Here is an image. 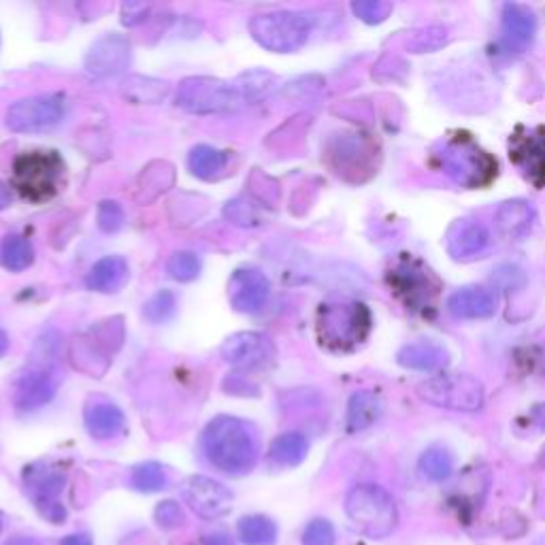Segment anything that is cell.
<instances>
[{
  "label": "cell",
  "instance_id": "1",
  "mask_svg": "<svg viewBox=\"0 0 545 545\" xmlns=\"http://www.w3.org/2000/svg\"><path fill=\"white\" fill-rule=\"evenodd\" d=\"M201 450L211 467L241 477L256 467L260 445L252 424L235 416H218L205 426Z\"/></svg>",
  "mask_w": 545,
  "mask_h": 545
},
{
  "label": "cell",
  "instance_id": "2",
  "mask_svg": "<svg viewBox=\"0 0 545 545\" xmlns=\"http://www.w3.org/2000/svg\"><path fill=\"white\" fill-rule=\"evenodd\" d=\"M371 311L365 303L328 301L316 311V337L328 352L348 354L360 348L371 333Z\"/></svg>",
  "mask_w": 545,
  "mask_h": 545
},
{
  "label": "cell",
  "instance_id": "3",
  "mask_svg": "<svg viewBox=\"0 0 545 545\" xmlns=\"http://www.w3.org/2000/svg\"><path fill=\"white\" fill-rule=\"evenodd\" d=\"M437 167L460 188H482L497 177V160L469 137L458 135L435 152Z\"/></svg>",
  "mask_w": 545,
  "mask_h": 545
},
{
  "label": "cell",
  "instance_id": "4",
  "mask_svg": "<svg viewBox=\"0 0 545 545\" xmlns=\"http://www.w3.org/2000/svg\"><path fill=\"white\" fill-rule=\"evenodd\" d=\"M345 511L358 531L373 539H386L399 524L394 499L375 484L356 486L345 499Z\"/></svg>",
  "mask_w": 545,
  "mask_h": 545
},
{
  "label": "cell",
  "instance_id": "5",
  "mask_svg": "<svg viewBox=\"0 0 545 545\" xmlns=\"http://www.w3.org/2000/svg\"><path fill=\"white\" fill-rule=\"evenodd\" d=\"M64 162L56 152H24L13 162V188L30 203H45L60 192Z\"/></svg>",
  "mask_w": 545,
  "mask_h": 545
},
{
  "label": "cell",
  "instance_id": "6",
  "mask_svg": "<svg viewBox=\"0 0 545 545\" xmlns=\"http://www.w3.org/2000/svg\"><path fill=\"white\" fill-rule=\"evenodd\" d=\"M313 20L307 13L271 11L260 13L250 22V32L258 45L275 54H292L307 43Z\"/></svg>",
  "mask_w": 545,
  "mask_h": 545
},
{
  "label": "cell",
  "instance_id": "7",
  "mask_svg": "<svg viewBox=\"0 0 545 545\" xmlns=\"http://www.w3.org/2000/svg\"><path fill=\"white\" fill-rule=\"evenodd\" d=\"M418 392L426 403L450 411L473 414L484 407V386L477 377L467 373H445L426 379L418 386Z\"/></svg>",
  "mask_w": 545,
  "mask_h": 545
},
{
  "label": "cell",
  "instance_id": "8",
  "mask_svg": "<svg viewBox=\"0 0 545 545\" xmlns=\"http://www.w3.org/2000/svg\"><path fill=\"white\" fill-rule=\"evenodd\" d=\"M243 103L237 86L213 77H188L177 90V105L190 113L211 115L235 111Z\"/></svg>",
  "mask_w": 545,
  "mask_h": 545
},
{
  "label": "cell",
  "instance_id": "9",
  "mask_svg": "<svg viewBox=\"0 0 545 545\" xmlns=\"http://www.w3.org/2000/svg\"><path fill=\"white\" fill-rule=\"evenodd\" d=\"M64 484H66L64 471L52 465H43V462L30 465L24 471V488L28 492V497L37 505L41 516H45L54 524H62L66 520V509L60 503V492Z\"/></svg>",
  "mask_w": 545,
  "mask_h": 545
},
{
  "label": "cell",
  "instance_id": "10",
  "mask_svg": "<svg viewBox=\"0 0 545 545\" xmlns=\"http://www.w3.org/2000/svg\"><path fill=\"white\" fill-rule=\"evenodd\" d=\"M390 286L401 296V301L407 305V309L414 311L431 307L439 292L437 279L433 277V273L414 258H405L396 264L390 271Z\"/></svg>",
  "mask_w": 545,
  "mask_h": 545
},
{
  "label": "cell",
  "instance_id": "11",
  "mask_svg": "<svg viewBox=\"0 0 545 545\" xmlns=\"http://www.w3.org/2000/svg\"><path fill=\"white\" fill-rule=\"evenodd\" d=\"M62 118L64 103L60 96H28L9 107L7 126L13 132H43L60 124Z\"/></svg>",
  "mask_w": 545,
  "mask_h": 545
},
{
  "label": "cell",
  "instance_id": "12",
  "mask_svg": "<svg viewBox=\"0 0 545 545\" xmlns=\"http://www.w3.org/2000/svg\"><path fill=\"white\" fill-rule=\"evenodd\" d=\"M220 352L230 367H235L239 371H254L273 362L275 345L267 335L245 330V333L230 335L224 341Z\"/></svg>",
  "mask_w": 545,
  "mask_h": 545
},
{
  "label": "cell",
  "instance_id": "13",
  "mask_svg": "<svg viewBox=\"0 0 545 545\" xmlns=\"http://www.w3.org/2000/svg\"><path fill=\"white\" fill-rule=\"evenodd\" d=\"M181 494H184V501L192 507V511L205 520L222 518L233 509V492L205 475H194L186 480Z\"/></svg>",
  "mask_w": 545,
  "mask_h": 545
},
{
  "label": "cell",
  "instance_id": "14",
  "mask_svg": "<svg viewBox=\"0 0 545 545\" xmlns=\"http://www.w3.org/2000/svg\"><path fill=\"white\" fill-rule=\"evenodd\" d=\"M271 296V282L256 267H243L230 275L228 301L239 313H258Z\"/></svg>",
  "mask_w": 545,
  "mask_h": 545
},
{
  "label": "cell",
  "instance_id": "15",
  "mask_svg": "<svg viewBox=\"0 0 545 545\" xmlns=\"http://www.w3.org/2000/svg\"><path fill=\"white\" fill-rule=\"evenodd\" d=\"M130 43L122 35H105L98 39L86 56V69L96 77H115L128 69Z\"/></svg>",
  "mask_w": 545,
  "mask_h": 545
},
{
  "label": "cell",
  "instance_id": "16",
  "mask_svg": "<svg viewBox=\"0 0 545 545\" xmlns=\"http://www.w3.org/2000/svg\"><path fill=\"white\" fill-rule=\"evenodd\" d=\"M118 326H113V322L111 326H96L86 337L77 339L73 348L75 367L90 373L92 377H101L107 371L113 354L111 345L105 341H109V333H113V328Z\"/></svg>",
  "mask_w": 545,
  "mask_h": 545
},
{
  "label": "cell",
  "instance_id": "17",
  "mask_svg": "<svg viewBox=\"0 0 545 545\" xmlns=\"http://www.w3.org/2000/svg\"><path fill=\"white\" fill-rule=\"evenodd\" d=\"M448 254L458 262L480 258L490 245V230L477 220H458L448 233Z\"/></svg>",
  "mask_w": 545,
  "mask_h": 545
},
{
  "label": "cell",
  "instance_id": "18",
  "mask_svg": "<svg viewBox=\"0 0 545 545\" xmlns=\"http://www.w3.org/2000/svg\"><path fill=\"white\" fill-rule=\"evenodd\" d=\"M511 158L522 169L524 177L535 186L545 184V135L528 132L524 137H514L509 143Z\"/></svg>",
  "mask_w": 545,
  "mask_h": 545
},
{
  "label": "cell",
  "instance_id": "19",
  "mask_svg": "<svg viewBox=\"0 0 545 545\" xmlns=\"http://www.w3.org/2000/svg\"><path fill=\"white\" fill-rule=\"evenodd\" d=\"M503 43L509 52H524L533 43L537 32L535 13L518 3H507L503 7Z\"/></svg>",
  "mask_w": 545,
  "mask_h": 545
},
{
  "label": "cell",
  "instance_id": "20",
  "mask_svg": "<svg viewBox=\"0 0 545 545\" xmlns=\"http://www.w3.org/2000/svg\"><path fill=\"white\" fill-rule=\"evenodd\" d=\"M56 396V379L49 371L37 369L28 371L20 377L18 386H15V407L20 411H37L45 407Z\"/></svg>",
  "mask_w": 545,
  "mask_h": 545
},
{
  "label": "cell",
  "instance_id": "21",
  "mask_svg": "<svg viewBox=\"0 0 545 545\" xmlns=\"http://www.w3.org/2000/svg\"><path fill=\"white\" fill-rule=\"evenodd\" d=\"M535 218L537 211L533 203L524 201V198H511V201L501 203L497 213H494L499 233L509 241H522L531 235Z\"/></svg>",
  "mask_w": 545,
  "mask_h": 545
},
{
  "label": "cell",
  "instance_id": "22",
  "mask_svg": "<svg viewBox=\"0 0 545 545\" xmlns=\"http://www.w3.org/2000/svg\"><path fill=\"white\" fill-rule=\"evenodd\" d=\"M396 362L409 371L435 373L450 365V354L435 341H416L403 345L401 352L396 354Z\"/></svg>",
  "mask_w": 545,
  "mask_h": 545
},
{
  "label": "cell",
  "instance_id": "23",
  "mask_svg": "<svg viewBox=\"0 0 545 545\" xmlns=\"http://www.w3.org/2000/svg\"><path fill=\"white\" fill-rule=\"evenodd\" d=\"M84 422L94 439H113L126 428L124 411L105 399H94L86 405Z\"/></svg>",
  "mask_w": 545,
  "mask_h": 545
},
{
  "label": "cell",
  "instance_id": "24",
  "mask_svg": "<svg viewBox=\"0 0 545 545\" xmlns=\"http://www.w3.org/2000/svg\"><path fill=\"white\" fill-rule=\"evenodd\" d=\"M448 311L458 320H486L497 313V299L484 288H462L448 299Z\"/></svg>",
  "mask_w": 545,
  "mask_h": 545
},
{
  "label": "cell",
  "instance_id": "25",
  "mask_svg": "<svg viewBox=\"0 0 545 545\" xmlns=\"http://www.w3.org/2000/svg\"><path fill=\"white\" fill-rule=\"evenodd\" d=\"M130 277L128 262L122 256H105L98 260L90 269L86 277L88 290L101 292V294H113L120 292Z\"/></svg>",
  "mask_w": 545,
  "mask_h": 545
},
{
  "label": "cell",
  "instance_id": "26",
  "mask_svg": "<svg viewBox=\"0 0 545 545\" xmlns=\"http://www.w3.org/2000/svg\"><path fill=\"white\" fill-rule=\"evenodd\" d=\"M330 156H333L337 169L356 171V169H367L369 167V160L373 156V150L360 135H341L333 143V152H330Z\"/></svg>",
  "mask_w": 545,
  "mask_h": 545
},
{
  "label": "cell",
  "instance_id": "27",
  "mask_svg": "<svg viewBox=\"0 0 545 545\" xmlns=\"http://www.w3.org/2000/svg\"><path fill=\"white\" fill-rule=\"evenodd\" d=\"M384 414V405L375 392H356L348 403V431L360 433L371 428Z\"/></svg>",
  "mask_w": 545,
  "mask_h": 545
},
{
  "label": "cell",
  "instance_id": "28",
  "mask_svg": "<svg viewBox=\"0 0 545 545\" xmlns=\"http://www.w3.org/2000/svg\"><path fill=\"white\" fill-rule=\"evenodd\" d=\"M309 454V441L301 433L279 435L269 448V458L277 467H299Z\"/></svg>",
  "mask_w": 545,
  "mask_h": 545
},
{
  "label": "cell",
  "instance_id": "29",
  "mask_svg": "<svg viewBox=\"0 0 545 545\" xmlns=\"http://www.w3.org/2000/svg\"><path fill=\"white\" fill-rule=\"evenodd\" d=\"M226 164H228L226 152H220L211 145H196L192 147V152L188 156V167L192 175L205 181L218 179L224 173Z\"/></svg>",
  "mask_w": 545,
  "mask_h": 545
},
{
  "label": "cell",
  "instance_id": "30",
  "mask_svg": "<svg viewBox=\"0 0 545 545\" xmlns=\"http://www.w3.org/2000/svg\"><path fill=\"white\" fill-rule=\"evenodd\" d=\"M32 260H35V250L26 237L22 235H7L3 241H0V264L5 269L20 273L28 269Z\"/></svg>",
  "mask_w": 545,
  "mask_h": 545
},
{
  "label": "cell",
  "instance_id": "31",
  "mask_svg": "<svg viewBox=\"0 0 545 545\" xmlns=\"http://www.w3.org/2000/svg\"><path fill=\"white\" fill-rule=\"evenodd\" d=\"M239 539L245 545H275L277 524L267 516H245L237 524Z\"/></svg>",
  "mask_w": 545,
  "mask_h": 545
},
{
  "label": "cell",
  "instance_id": "32",
  "mask_svg": "<svg viewBox=\"0 0 545 545\" xmlns=\"http://www.w3.org/2000/svg\"><path fill=\"white\" fill-rule=\"evenodd\" d=\"M418 469H420V473L426 477L428 482L441 484V482H445L452 475V471H454V458H452V454L448 450L435 445V448H428L420 456Z\"/></svg>",
  "mask_w": 545,
  "mask_h": 545
},
{
  "label": "cell",
  "instance_id": "33",
  "mask_svg": "<svg viewBox=\"0 0 545 545\" xmlns=\"http://www.w3.org/2000/svg\"><path fill=\"white\" fill-rule=\"evenodd\" d=\"M224 216L237 226H260L264 222V205L247 196H239L224 207Z\"/></svg>",
  "mask_w": 545,
  "mask_h": 545
},
{
  "label": "cell",
  "instance_id": "34",
  "mask_svg": "<svg viewBox=\"0 0 545 545\" xmlns=\"http://www.w3.org/2000/svg\"><path fill=\"white\" fill-rule=\"evenodd\" d=\"M130 482L139 492H160L169 486V477L160 462H143L132 469Z\"/></svg>",
  "mask_w": 545,
  "mask_h": 545
},
{
  "label": "cell",
  "instance_id": "35",
  "mask_svg": "<svg viewBox=\"0 0 545 545\" xmlns=\"http://www.w3.org/2000/svg\"><path fill=\"white\" fill-rule=\"evenodd\" d=\"M177 311V299L171 290L156 292L150 301L143 307V316L152 324H164L169 322Z\"/></svg>",
  "mask_w": 545,
  "mask_h": 545
},
{
  "label": "cell",
  "instance_id": "36",
  "mask_svg": "<svg viewBox=\"0 0 545 545\" xmlns=\"http://www.w3.org/2000/svg\"><path fill=\"white\" fill-rule=\"evenodd\" d=\"M167 273L175 282L188 284L201 275V260L192 252H175L167 262Z\"/></svg>",
  "mask_w": 545,
  "mask_h": 545
},
{
  "label": "cell",
  "instance_id": "37",
  "mask_svg": "<svg viewBox=\"0 0 545 545\" xmlns=\"http://www.w3.org/2000/svg\"><path fill=\"white\" fill-rule=\"evenodd\" d=\"M445 43H448V30L443 26H428L416 32V35L407 41V49L414 54H426L437 52Z\"/></svg>",
  "mask_w": 545,
  "mask_h": 545
},
{
  "label": "cell",
  "instance_id": "38",
  "mask_svg": "<svg viewBox=\"0 0 545 545\" xmlns=\"http://www.w3.org/2000/svg\"><path fill=\"white\" fill-rule=\"evenodd\" d=\"M352 11L365 24H382L390 15L392 5L384 3V0H358L352 5Z\"/></svg>",
  "mask_w": 545,
  "mask_h": 545
},
{
  "label": "cell",
  "instance_id": "39",
  "mask_svg": "<svg viewBox=\"0 0 545 545\" xmlns=\"http://www.w3.org/2000/svg\"><path fill=\"white\" fill-rule=\"evenodd\" d=\"M124 226V209L115 201H103L98 205V228L103 233H118Z\"/></svg>",
  "mask_w": 545,
  "mask_h": 545
},
{
  "label": "cell",
  "instance_id": "40",
  "mask_svg": "<svg viewBox=\"0 0 545 545\" xmlns=\"http://www.w3.org/2000/svg\"><path fill=\"white\" fill-rule=\"evenodd\" d=\"M303 545H335V528L328 520H311L303 533Z\"/></svg>",
  "mask_w": 545,
  "mask_h": 545
},
{
  "label": "cell",
  "instance_id": "41",
  "mask_svg": "<svg viewBox=\"0 0 545 545\" xmlns=\"http://www.w3.org/2000/svg\"><path fill=\"white\" fill-rule=\"evenodd\" d=\"M156 520L162 528H177L179 524H184L186 518L175 501H164L156 507Z\"/></svg>",
  "mask_w": 545,
  "mask_h": 545
},
{
  "label": "cell",
  "instance_id": "42",
  "mask_svg": "<svg viewBox=\"0 0 545 545\" xmlns=\"http://www.w3.org/2000/svg\"><path fill=\"white\" fill-rule=\"evenodd\" d=\"M124 18L122 22L126 26H135V24H141L145 20L147 15V7L145 5H124Z\"/></svg>",
  "mask_w": 545,
  "mask_h": 545
},
{
  "label": "cell",
  "instance_id": "43",
  "mask_svg": "<svg viewBox=\"0 0 545 545\" xmlns=\"http://www.w3.org/2000/svg\"><path fill=\"white\" fill-rule=\"evenodd\" d=\"M201 545H235V541L230 539V535L218 531V533H209L203 537Z\"/></svg>",
  "mask_w": 545,
  "mask_h": 545
},
{
  "label": "cell",
  "instance_id": "44",
  "mask_svg": "<svg viewBox=\"0 0 545 545\" xmlns=\"http://www.w3.org/2000/svg\"><path fill=\"white\" fill-rule=\"evenodd\" d=\"M62 545H94L90 535L86 533H79V535H69V537H64L62 539Z\"/></svg>",
  "mask_w": 545,
  "mask_h": 545
},
{
  "label": "cell",
  "instance_id": "45",
  "mask_svg": "<svg viewBox=\"0 0 545 545\" xmlns=\"http://www.w3.org/2000/svg\"><path fill=\"white\" fill-rule=\"evenodd\" d=\"M531 418H533V422L541 428V431H545V403H539V405L533 407Z\"/></svg>",
  "mask_w": 545,
  "mask_h": 545
},
{
  "label": "cell",
  "instance_id": "46",
  "mask_svg": "<svg viewBox=\"0 0 545 545\" xmlns=\"http://www.w3.org/2000/svg\"><path fill=\"white\" fill-rule=\"evenodd\" d=\"M11 205V192L9 188L3 184V181H0V211L7 209Z\"/></svg>",
  "mask_w": 545,
  "mask_h": 545
},
{
  "label": "cell",
  "instance_id": "47",
  "mask_svg": "<svg viewBox=\"0 0 545 545\" xmlns=\"http://www.w3.org/2000/svg\"><path fill=\"white\" fill-rule=\"evenodd\" d=\"M3 545H41L35 537H13L9 541H5Z\"/></svg>",
  "mask_w": 545,
  "mask_h": 545
},
{
  "label": "cell",
  "instance_id": "48",
  "mask_svg": "<svg viewBox=\"0 0 545 545\" xmlns=\"http://www.w3.org/2000/svg\"><path fill=\"white\" fill-rule=\"evenodd\" d=\"M7 348H9V339L5 335V330H0V356L7 352Z\"/></svg>",
  "mask_w": 545,
  "mask_h": 545
},
{
  "label": "cell",
  "instance_id": "49",
  "mask_svg": "<svg viewBox=\"0 0 545 545\" xmlns=\"http://www.w3.org/2000/svg\"><path fill=\"white\" fill-rule=\"evenodd\" d=\"M0 531H3V516H0Z\"/></svg>",
  "mask_w": 545,
  "mask_h": 545
}]
</instances>
